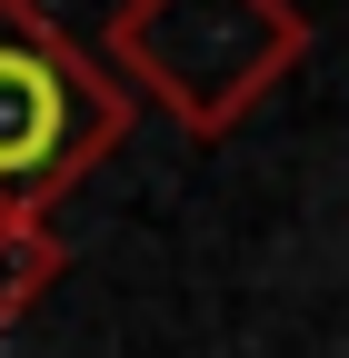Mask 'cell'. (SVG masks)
I'll return each mask as SVG.
<instances>
[{"instance_id": "1", "label": "cell", "mask_w": 349, "mask_h": 358, "mask_svg": "<svg viewBox=\"0 0 349 358\" xmlns=\"http://www.w3.org/2000/svg\"><path fill=\"white\" fill-rule=\"evenodd\" d=\"M299 60H310L299 0H120L100 70L130 90V110L150 100L190 140H230Z\"/></svg>"}, {"instance_id": "2", "label": "cell", "mask_w": 349, "mask_h": 358, "mask_svg": "<svg viewBox=\"0 0 349 358\" xmlns=\"http://www.w3.org/2000/svg\"><path fill=\"white\" fill-rule=\"evenodd\" d=\"M130 140V90L100 70V50L40 10L0 0V209L50 219L100 159Z\"/></svg>"}, {"instance_id": "3", "label": "cell", "mask_w": 349, "mask_h": 358, "mask_svg": "<svg viewBox=\"0 0 349 358\" xmlns=\"http://www.w3.org/2000/svg\"><path fill=\"white\" fill-rule=\"evenodd\" d=\"M60 268H70V239H50V219L0 209V338H11L30 308L60 289Z\"/></svg>"}]
</instances>
